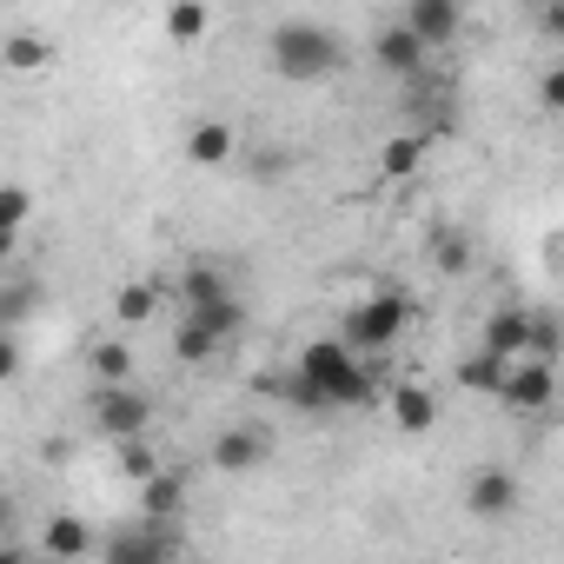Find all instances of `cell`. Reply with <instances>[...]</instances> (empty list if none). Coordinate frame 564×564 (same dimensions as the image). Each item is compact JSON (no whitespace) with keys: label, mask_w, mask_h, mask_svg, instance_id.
Segmentation results:
<instances>
[{"label":"cell","mask_w":564,"mask_h":564,"mask_svg":"<svg viewBox=\"0 0 564 564\" xmlns=\"http://www.w3.org/2000/svg\"><path fill=\"white\" fill-rule=\"evenodd\" d=\"M265 61H272L279 80L313 87V80L346 74L352 54H346V34H339V28H326V21H313V14H293V21H279V28L265 34Z\"/></svg>","instance_id":"1"},{"label":"cell","mask_w":564,"mask_h":564,"mask_svg":"<svg viewBox=\"0 0 564 564\" xmlns=\"http://www.w3.org/2000/svg\"><path fill=\"white\" fill-rule=\"evenodd\" d=\"M405 326H412V300H405V293H366V300L339 319V339H346L359 359H379V352H392V346L405 339Z\"/></svg>","instance_id":"2"},{"label":"cell","mask_w":564,"mask_h":564,"mask_svg":"<svg viewBox=\"0 0 564 564\" xmlns=\"http://www.w3.org/2000/svg\"><path fill=\"white\" fill-rule=\"evenodd\" d=\"M173 557H180V524L160 518H133L100 538V564H173Z\"/></svg>","instance_id":"3"},{"label":"cell","mask_w":564,"mask_h":564,"mask_svg":"<svg viewBox=\"0 0 564 564\" xmlns=\"http://www.w3.org/2000/svg\"><path fill=\"white\" fill-rule=\"evenodd\" d=\"M87 412H94L100 438H113V445H140L147 425H153V392H140V386H100Z\"/></svg>","instance_id":"4"},{"label":"cell","mask_w":564,"mask_h":564,"mask_svg":"<svg viewBox=\"0 0 564 564\" xmlns=\"http://www.w3.org/2000/svg\"><path fill=\"white\" fill-rule=\"evenodd\" d=\"M206 458H213V471H219V478H246V471H259V465L272 458V425H252V419L219 425Z\"/></svg>","instance_id":"5"},{"label":"cell","mask_w":564,"mask_h":564,"mask_svg":"<svg viewBox=\"0 0 564 564\" xmlns=\"http://www.w3.org/2000/svg\"><path fill=\"white\" fill-rule=\"evenodd\" d=\"M425 61H432V54H425V41H419L405 21H386V28L372 34V67H379V74H392V80L412 87V80H425Z\"/></svg>","instance_id":"6"},{"label":"cell","mask_w":564,"mask_h":564,"mask_svg":"<svg viewBox=\"0 0 564 564\" xmlns=\"http://www.w3.org/2000/svg\"><path fill=\"white\" fill-rule=\"evenodd\" d=\"M498 405L518 412V419L551 412V405H557V366H544V359H518L511 379H505V399H498Z\"/></svg>","instance_id":"7"},{"label":"cell","mask_w":564,"mask_h":564,"mask_svg":"<svg viewBox=\"0 0 564 564\" xmlns=\"http://www.w3.org/2000/svg\"><path fill=\"white\" fill-rule=\"evenodd\" d=\"M465 511L471 518H511L518 511V478L505 465H471L465 471Z\"/></svg>","instance_id":"8"},{"label":"cell","mask_w":564,"mask_h":564,"mask_svg":"<svg viewBox=\"0 0 564 564\" xmlns=\"http://www.w3.org/2000/svg\"><path fill=\"white\" fill-rule=\"evenodd\" d=\"M419 41H425V54H438V47H452L458 34H465V14L452 8V0H405V14H399Z\"/></svg>","instance_id":"9"},{"label":"cell","mask_w":564,"mask_h":564,"mask_svg":"<svg viewBox=\"0 0 564 564\" xmlns=\"http://www.w3.org/2000/svg\"><path fill=\"white\" fill-rule=\"evenodd\" d=\"M531 326H538V313H531V306H498V313L485 319V339H478V346L518 366V359H531Z\"/></svg>","instance_id":"10"},{"label":"cell","mask_w":564,"mask_h":564,"mask_svg":"<svg viewBox=\"0 0 564 564\" xmlns=\"http://www.w3.org/2000/svg\"><path fill=\"white\" fill-rule=\"evenodd\" d=\"M386 412H392V425H399L405 438H425V432L438 425V392L419 386V379H399L392 399H386Z\"/></svg>","instance_id":"11"},{"label":"cell","mask_w":564,"mask_h":564,"mask_svg":"<svg viewBox=\"0 0 564 564\" xmlns=\"http://www.w3.org/2000/svg\"><path fill=\"white\" fill-rule=\"evenodd\" d=\"M219 300H232L226 265H213V259L180 265V313H206V306H219Z\"/></svg>","instance_id":"12"},{"label":"cell","mask_w":564,"mask_h":564,"mask_svg":"<svg viewBox=\"0 0 564 564\" xmlns=\"http://www.w3.org/2000/svg\"><path fill=\"white\" fill-rule=\"evenodd\" d=\"M41 551H47L54 564H74V557H87V551H100V544H94V524H87V518L54 511V518H47V531H41Z\"/></svg>","instance_id":"13"},{"label":"cell","mask_w":564,"mask_h":564,"mask_svg":"<svg viewBox=\"0 0 564 564\" xmlns=\"http://www.w3.org/2000/svg\"><path fill=\"white\" fill-rule=\"evenodd\" d=\"M232 153H239V140H232V127H226V120H199V127L186 133V160H193V166H206V173H213V166H226Z\"/></svg>","instance_id":"14"},{"label":"cell","mask_w":564,"mask_h":564,"mask_svg":"<svg viewBox=\"0 0 564 564\" xmlns=\"http://www.w3.org/2000/svg\"><path fill=\"white\" fill-rule=\"evenodd\" d=\"M505 379H511V359H498V352H465L458 359V386L465 392H485V399H505Z\"/></svg>","instance_id":"15"},{"label":"cell","mask_w":564,"mask_h":564,"mask_svg":"<svg viewBox=\"0 0 564 564\" xmlns=\"http://www.w3.org/2000/svg\"><path fill=\"white\" fill-rule=\"evenodd\" d=\"M180 511H186V478H180V471H160V478L140 485V518L180 524Z\"/></svg>","instance_id":"16"},{"label":"cell","mask_w":564,"mask_h":564,"mask_svg":"<svg viewBox=\"0 0 564 564\" xmlns=\"http://www.w3.org/2000/svg\"><path fill=\"white\" fill-rule=\"evenodd\" d=\"M160 34H166L173 47H199V41L213 34V8H199V0H173V8L160 14Z\"/></svg>","instance_id":"17"},{"label":"cell","mask_w":564,"mask_h":564,"mask_svg":"<svg viewBox=\"0 0 564 564\" xmlns=\"http://www.w3.org/2000/svg\"><path fill=\"white\" fill-rule=\"evenodd\" d=\"M219 346H226V339H213L199 319H186V313L173 319V359H180V366H213V359H219Z\"/></svg>","instance_id":"18"},{"label":"cell","mask_w":564,"mask_h":564,"mask_svg":"<svg viewBox=\"0 0 564 564\" xmlns=\"http://www.w3.org/2000/svg\"><path fill=\"white\" fill-rule=\"evenodd\" d=\"M34 306H41V286L28 272H8V286H0V333H21Z\"/></svg>","instance_id":"19"},{"label":"cell","mask_w":564,"mask_h":564,"mask_svg":"<svg viewBox=\"0 0 564 564\" xmlns=\"http://www.w3.org/2000/svg\"><path fill=\"white\" fill-rule=\"evenodd\" d=\"M419 166H425V133H399V140L379 147V173L386 180H412Z\"/></svg>","instance_id":"20"},{"label":"cell","mask_w":564,"mask_h":564,"mask_svg":"<svg viewBox=\"0 0 564 564\" xmlns=\"http://www.w3.org/2000/svg\"><path fill=\"white\" fill-rule=\"evenodd\" d=\"M0 61H8L14 74H41V67L54 61V41H41V34H8V41H0Z\"/></svg>","instance_id":"21"},{"label":"cell","mask_w":564,"mask_h":564,"mask_svg":"<svg viewBox=\"0 0 564 564\" xmlns=\"http://www.w3.org/2000/svg\"><path fill=\"white\" fill-rule=\"evenodd\" d=\"M153 313H160V286H147V279L120 286V300H113V319H120V326H147Z\"/></svg>","instance_id":"22"},{"label":"cell","mask_w":564,"mask_h":564,"mask_svg":"<svg viewBox=\"0 0 564 564\" xmlns=\"http://www.w3.org/2000/svg\"><path fill=\"white\" fill-rule=\"evenodd\" d=\"M94 372H100V386H133V352L120 339H100L94 346Z\"/></svg>","instance_id":"23"},{"label":"cell","mask_w":564,"mask_h":564,"mask_svg":"<svg viewBox=\"0 0 564 564\" xmlns=\"http://www.w3.org/2000/svg\"><path fill=\"white\" fill-rule=\"evenodd\" d=\"M28 213H34V193L21 180H8V186H0V239H14L28 226Z\"/></svg>","instance_id":"24"},{"label":"cell","mask_w":564,"mask_h":564,"mask_svg":"<svg viewBox=\"0 0 564 564\" xmlns=\"http://www.w3.org/2000/svg\"><path fill=\"white\" fill-rule=\"evenodd\" d=\"M186 319H199L213 339H232V333L246 326V306H239V293H232V300H219V306H206V313H186Z\"/></svg>","instance_id":"25"},{"label":"cell","mask_w":564,"mask_h":564,"mask_svg":"<svg viewBox=\"0 0 564 564\" xmlns=\"http://www.w3.org/2000/svg\"><path fill=\"white\" fill-rule=\"evenodd\" d=\"M432 265H438L445 279H458V272L471 265V239H465V232H438V246H432Z\"/></svg>","instance_id":"26"},{"label":"cell","mask_w":564,"mask_h":564,"mask_svg":"<svg viewBox=\"0 0 564 564\" xmlns=\"http://www.w3.org/2000/svg\"><path fill=\"white\" fill-rule=\"evenodd\" d=\"M557 352H564V326H557L551 313H538V326H531V359L557 366Z\"/></svg>","instance_id":"27"},{"label":"cell","mask_w":564,"mask_h":564,"mask_svg":"<svg viewBox=\"0 0 564 564\" xmlns=\"http://www.w3.org/2000/svg\"><path fill=\"white\" fill-rule=\"evenodd\" d=\"M538 28H544L557 47H564V0H544V8H538Z\"/></svg>","instance_id":"28"},{"label":"cell","mask_w":564,"mask_h":564,"mask_svg":"<svg viewBox=\"0 0 564 564\" xmlns=\"http://www.w3.org/2000/svg\"><path fill=\"white\" fill-rule=\"evenodd\" d=\"M538 94H544V107H551V113H564V67H551V74L538 80Z\"/></svg>","instance_id":"29"},{"label":"cell","mask_w":564,"mask_h":564,"mask_svg":"<svg viewBox=\"0 0 564 564\" xmlns=\"http://www.w3.org/2000/svg\"><path fill=\"white\" fill-rule=\"evenodd\" d=\"M0 379H21V346H14V333H0Z\"/></svg>","instance_id":"30"},{"label":"cell","mask_w":564,"mask_h":564,"mask_svg":"<svg viewBox=\"0 0 564 564\" xmlns=\"http://www.w3.org/2000/svg\"><path fill=\"white\" fill-rule=\"evenodd\" d=\"M0 564H54V557H47V551H41V557H28L21 544H8V551H0Z\"/></svg>","instance_id":"31"}]
</instances>
